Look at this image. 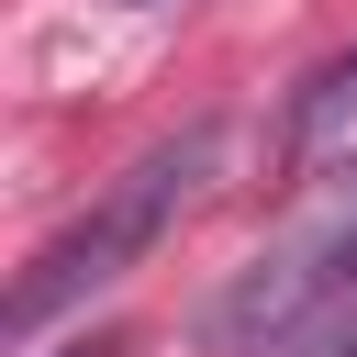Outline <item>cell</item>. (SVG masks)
<instances>
[{"mask_svg": "<svg viewBox=\"0 0 357 357\" xmlns=\"http://www.w3.org/2000/svg\"><path fill=\"white\" fill-rule=\"evenodd\" d=\"M212 156H223V123L201 112V123H178L167 145H145L56 245H33V268L11 279V335H45L67 301H89V290H112L123 268H145L156 257V234L201 201V178H212Z\"/></svg>", "mask_w": 357, "mask_h": 357, "instance_id": "1", "label": "cell"}, {"mask_svg": "<svg viewBox=\"0 0 357 357\" xmlns=\"http://www.w3.org/2000/svg\"><path fill=\"white\" fill-rule=\"evenodd\" d=\"M357 301V201H335V223H312V234H290L279 257H257L212 312H201V346L212 357H268L279 335H301V324H324V312H346Z\"/></svg>", "mask_w": 357, "mask_h": 357, "instance_id": "2", "label": "cell"}, {"mask_svg": "<svg viewBox=\"0 0 357 357\" xmlns=\"http://www.w3.org/2000/svg\"><path fill=\"white\" fill-rule=\"evenodd\" d=\"M335 123H357V56H335V67H312V78H301V100H290V145L312 156Z\"/></svg>", "mask_w": 357, "mask_h": 357, "instance_id": "3", "label": "cell"}, {"mask_svg": "<svg viewBox=\"0 0 357 357\" xmlns=\"http://www.w3.org/2000/svg\"><path fill=\"white\" fill-rule=\"evenodd\" d=\"M268 357H357V312H324V324H301V335H279Z\"/></svg>", "mask_w": 357, "mask_h": 357, "instance_id": "4", "label": "cell"}, {"mask_svg": "<svg viewBox=\"0 0 357 357\" xmlns=\"http://www.w3.org/2000/svg\"><path fill=\"white\" fill-rule=\"evenodd\" d=\"M67 357H123V335H78V346H67Z\"/></svg>", "mask_w": 357, "mask_h": 357, "instance_id": "5", "label": "cell"}, {"mask_svg": "<svg viewBox=\"0 0 357 357\" xmlns=\"http://www.w3.org/2000/svg\"><path fill=\"white\" fill-rule=\"evenodd\" d=\"M123 11H167V0H123Z\"/></svg>", "mask_w": 357, "mask_h": 357, "instance_id": "6", "label": "cell"}, {"mask_svg": "<svg viewBox=\"0 0 357 357\" xmlns=\"http://www.w3.org/2000/svg\"><path fill=\"white\" fill-rule=\"evenodd\" d=\"M346 201H357V156H346Z\"/></svg>", "mask_w": 357, "mask_h": 357, "instance_id": "7", "label": "cell"}]
</instances>
